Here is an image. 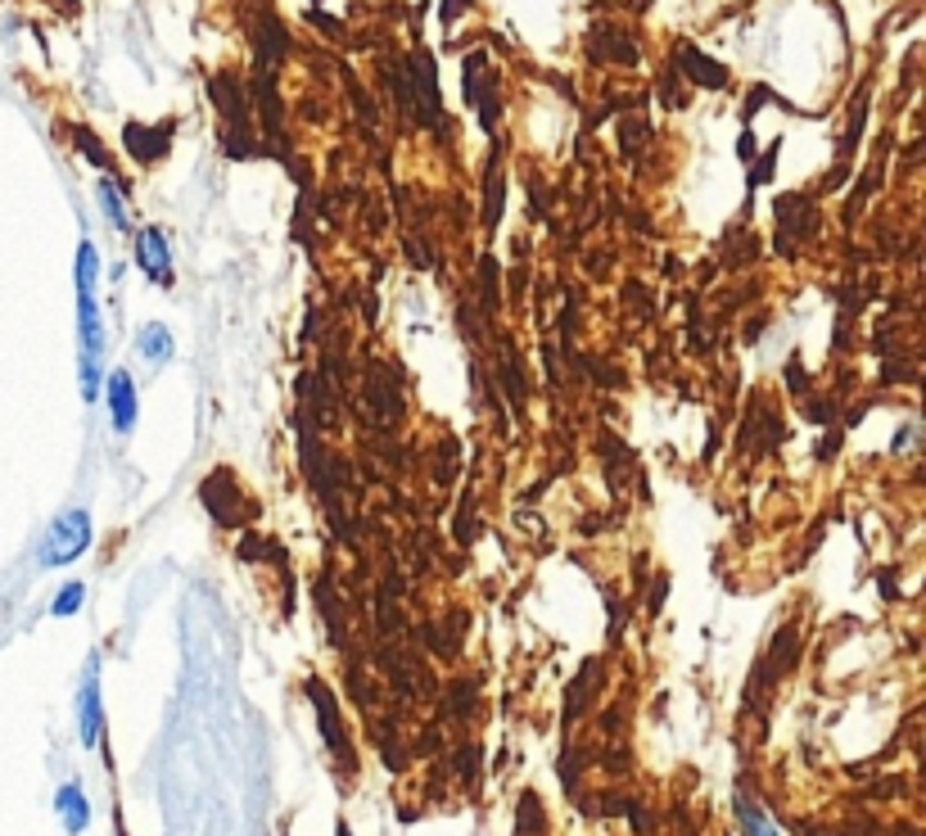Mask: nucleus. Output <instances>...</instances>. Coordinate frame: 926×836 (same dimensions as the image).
Wrapping results in <instances>:
<instances>
[{
	"instance_id": "nucleus-2",
	"label": "nucleus",
	"mask_w": 926,
	"mask_h": 836,
	"mask_svg": "<svg viewBox=\"0 0 926 836\" xmlns=\"http://www.w3.org/2000/svg\"><path fill=\"white\" fill-rule=\"evenodd\" d=\"M308 697H312V705H317V728H321V737H325V746H331V755L339 760V764H348L353 769V751H348V733H344V720H339V705H335V697H331V688H321L317 678H308Z\"/></svg>"
},
{
	"instance_id": "nucleus-9",
	"label": "nucleus",
	"mask_w": 926,
	"mask_h": 836,
	"mask_svg": "<svg viewBox=\"0 0 926 836\" xmlns=\"http://www.w3.org/2000/svg\"><path fill=\"white\" fill-rule=\"evenodd\" d=\"M285 50H289V37H285V23H276V19H258L254 23V54H258V69L262 73H272L281 59H285Z\"/></svg>"
},
{
	"instance_id": "nucleus-11",
	"label": "nucleus",
	"mask_w": 926,
	"mask_h": 836,
	"mask_svg": "<svg viewBox=\"0 0 926 836\" xmlns=\"http://www.w3.org/2000/svg\"><path fill=\"white\" fill-rule=\"evenodd\" d=\"M54 810H59V819H64V827L73 836L86 832V823H91V804H86V796H82L77 783H64V787L54 791Z\"/></svg>"
},
{
	"instance_id": "nucleus-20",
	"label": "nucleus",
	"mask_w": 926,
	"mask_h": 836,
	"mask_svg": "<svg viewBox=\"0 0 926 836\" xmlns=\"http://www.w3.org/2000/svg\"><path fill=\"white\" fill-rule=\"evenodd\" d=\"M646 136H651V127H646V123H623V127H619V145L629 149V155H633V149H638Z\"/></svg>"
},
{
	"instance_id": "nucleus-21",
	"label": "nucleus",
	"mask_w": 926,
	"mask_h": 836,
	"mask_svg": "<svg viewBox=\"0 0 926 836\" xmlns=\"http://www.w3.org/2000/svg\"><path fill=\"white\" fill-rule=\"evenodd\" d=\"M461 10H470V0H443V10H439V19H443V23H453V19L461 14Z\"/></svg>"
},
{
	"instance_id": "nucleus-13",
	"label": "nucleus",
	"mask_w": 926,
	"mask_h": 836,
	"mask_svg": "<svg viewBox=\"0 0 926 836\" xmlns=\"http://www.w3.org/2000/svg\"><path fill=\"white\" fill-rule=\"evenodd\" d=\"M136 348H140V357H149L155 367H163L168 357H172V331H168V325H159V321H149V325H140Z\"/></svg>"
},
{
	"instance_id": "nucleus-18",
	"label": "nucleus",
	"mask_w": 926,
	"mask_h": 836,
	"mask_svg": "<svg viewBox=\"0 0 926 836\" xmlns=\"http://www.w3.org/2000/svg\"><path fill=\"white\" fill-rule=\"evenodd\" d=\"M82 602H86V583H77V579H73V583L59 588V597L50 602V615L69 619V615H77V611H82Z\"/></svg>"
},
{
	"instance_id": "nucleus-10",
	"label": "nucleus",
	"mask_w": 926,
	"mask_h": 836,
	"mask_svg": "<svg viewBox=\"0 0 926 836\" xmlns=\"http://www.w3.org/2000/svg\"><path fill=\"white\" fill-rule=\"evenodd\" d=\"M588 54L596 59V64H606V54H615V64H638V46L629 37H619L615 27H596L592 41H588Z\"/></svg>"
},
{
	"instance_id": "nucleus-3",
	"label": "nucleus",
	"mask_w": 926,
	"mask_h": 836,
	"mask_svg": "<svg viewBox=\"0 0 926 836\" xmlns=\"http://www.w3.org/2000/svg\"><path fill=\"white\" fill-rule=\"evenodd\" d=\"M136 262L140 272L155 281V285H172V245L159 226H140L136 235Z\"/></svg>"
},
{
	"instance_id": "nucleus-8",
	"label": "nucleus",
	"mask_w": 926,
	"mask_h": 836,
	"mask_svg": "<svg viewBox=\"0 0 926 836\" xmlns=\"http://www.w3.org/2000/svg\"><path fill=\"white\" fill-rule=\"evenodd\" d=\"M678 69L696 86H705V91H724V86H728V69L719 64V59H705L696 46H687V41L678 46Z\"/></svg>"
},
{
	"instance_id": "nucleus-5",
	"label": "nucleus",
	"mask_w": 926,
	"mask_h": 836,
	"mask_svg": "<svg viewBox=\"0 0 926 836\" xmlns=\"http://www.w3.org/2000/svg\"><path fill=\"white\" fill-rule=\"evenodd\" d=\"M96 655L91 665H86V678H82V692H77V733H82V746H96L100 733H104V705H100V678H96Z\"/></svg>"
},
{
	"instance_id": "nucleus-6",
	"label": "nucleus",
	"mask_w": 926,
	"mask_h": 836,
	"mask_svg": "<svg viewBox=\"0 0 926 836\" xmlns=\"http://www.w3.org/2000/svg\"><path fill=\"white\" fill-rule=\"evenodd\" d=\"M104 403H109V416H113V430L118 434H132L136 416H140V398H136V384L127 371H109L104 380Z\"/></svg>"
},
{
	"instance_id": "nucleus-4",
	"label": "nucleus",
	"mask_w": 926,
	"mask_h": 836,
	"mask_svg": "<svg viewBox=\"0 0 926 836\" xmlns=\"http://www.w3.org/2000/svg\"><path fill=\"white\" fill-rule=\"evenodd\" d=\"M208 100L222 109L226 132H245V123H249V96L240 91V77H235V73H213V77H208Z\"/></svg>"
},
{
	"instance_id": "nucleus-17",
	"label": "nucleus",
	"mask_w": 926,
	"mask_h": 836,
	"mask_svg": "<svg viewBox=\"0 0 926 836\" xmlns=\"http://www.w3.org/2000/svg\"><path fill=\"white\" fill-rule=\"evenodd\" d=\"M73 145H77V149H82V155H86V159H91V163H96L100 172H109V168H113V159H109V149L100 145V136H96L91 127H73Z\"/></svg>"
},
{
	"instance_id": "nucleus-7",
	"label": "nucleus",
	"mask_w": 926,
	"mask_h": 836,
	"mask_svg": "<svg viewBox=\"0 0 926 836\" xmlns=\"http://www.w3.org/2000/svg\"><path fill=\"white\" fill-rule=\"evenodd\" d=\"M172 132H176V123H163V127H140V123H127L123 145H127V155L145 168V163L168 159V149H172Z\"/></svg>"
},
{
	"instance_id": "nucleus-16",
	"label": "nucleus",
	"mask_w": 926,
	"mask_h": 836,
	"mask_svg": "<svg viewBox=\"0 0 926 836\" xmlns=\"http://www.w3.org/2000/svg\"><path fill=\"white\" fill-rule=\"evenodd\" d=\"M502 195H506V186H502V159L493 155L489 159V190H484V222L489 226H497V218H502Z\"/></svg>"
},
{
	"instance_id": "nucleus-1",
	"label": "nucleus",
	"mask_w": 926,
	"mask_h": 836,
	"mask_svg": "<svg viewBox=\"0 0 926 836\" xmlns=\"http://www.w3.org/2000/svg\"><path fill=\"white\" fill-rule=\"evenodd\" d=\"M86 548H91V516H86L82 506H73V512H64V516L50 525L46 543H41V565H46V570H54V565H69Z\"/></svg>"
},
{
	"instance_id": "nucleus-19",
	"label": "nucleus",
	"mask_w": 926,
	"mask_h": 836,
	"mask_svg": "<svg viewBox=\"0 0 926 836\" xmlns=\"http://www.w3.org/2000/svg\"><path fill=\"white\" fill-rule=\"evenodd\" d=\"M100 204H104V213H109V222H113L118 231H127V213H123V195H118V186H113V182H100Z\"/></svg>"
},
{
	"instance_id": "nucleus-23",
	"label": "nucleus",
	"mask_w": 926,
	"mask_h": 836,
	"mask_svg": "<svg viewBox=\"0 0 926 836\" xmlns=\"http://www.w3.org/2000/svg\"><path fill=\"white\" fill-rule=\"evenodd\" d=\"M69 5H77V0H69Z\"/></svg>"
},
{
	"instance_id": "nucleus-14",
	"label": "nucleus",
	"mask_w": 926,
	"mask_h": 836,
	"mask_svg": "<svg viewBox=\"0 0 926 836\" xmlns=\"http://www.w3.org/2000/svg\"><path fill=\"white\" fill-rule=\"evenodd\" d=\"M258 109H262V123L267 136H281V100H276V77L272 73H258Z\"/></svg>"
},
{
	"instance_id": "nucleus-12",
	"label": "nucleus",
	"mask_w": 926,
	"mask_h": 836,
	"mask_svg": "<svg viewBox=\"0 0 926 836\" xmlns=\"http://www.w3.org/2000/svg\"><path fill=\"white\" fill-rule=\"evenodd\" d=\"M461 86H466V104H470V109H474V104H480V100H484V96L493 91L497 82L489 77V54H480V50H474V54H466V69H461Z\"/></svg>"
},
{
	"instance_id": "nucleus-22",
	"label": "nucleus",
	"mask_w": 926,
	"mask_h": 836,
	"mask_svg": "<svg viewBox=\"0 0 926 836\" xmlns=\"http://www.w3.org/2000/svg\"><path fill=\"white\" fill-rule=\"evenodd\" d=\"M737 155H741V159H751V155H755V136H751V132H745V136L737 140Z\"/></svg>"
},
{
	"instance_id": "nucleus-15",
	"label": "nucleus",
	"mask_w": 926,
	"mask_h": 836,
	"mask_svg": "<svg viewBox=\"0 0 926 836\" xmlns=\"http://www.w3.org/2000/svg\"><path fill=\"white\" fill-rule=\"evenodd\" d=\"M737 819H741V832L745 836H778V827L768 823V814L760 810L751 796H737Z\"/></svg>"
}]
</instances>
